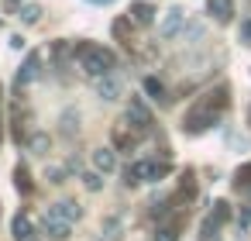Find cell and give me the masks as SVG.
I'll use <instances>...</instances> for the list:
<instances>
[{
  "mask_svg": "<svg viewBox=\"0 0 251 241\" xmlns=\"http://www.w3.org/2000/svg\"><path fill=\"white\" fill-rule=\"evenodd\" d=\"M227 107V90L220 86V90H213V93H206L189 114H186V121H182V128L189 131V134H200V131H206L217 117H220V110Z\"/></svg>",
  "mask_w": 251,
  "mask_h": 241,
  "instance_id": "cell-1",
  "label": "cell"
},
{
  "mask_svg": "<svg viewBox=\"0 0 251 241\" xmlns=\"http://www.w3.org/2000/svg\"><path fill=\"white\" fill-rule=\"evenodd\" d=\"M76 59H79V66H83V73H86V76H97V80L114 69V55H110L107 49H100V45H90V42L76 45Z\"/></svg>",
  "mask_w": 251,
  "mask_h": 241,
  "instance_id": "cell-2",
  "label": "cell"
},
{
  "mask_svg": "<svg viewBox=\"0 0 251 241\" xmlns=\"http://www.w3.org/2000/svg\"><path fill=\"white\" fill-rule=\"evenodd\" d=\"M127 121L138 128V131H148L151 128V110L138 100V97H131V107H127Z\"/></svg>",
  "mask_w": 251,
  "mask_h": 241,
  "instance_id": "cell-3",
  "label": "cell"
},
{
  "mask_svg": "<svg viewBox=\"0 0 251 241\" xmlns=\"http://www.w3.org/2000/svg\"><path fill=\"white\" fill-rule=\"evenodd\" d=\"M45 231L55 238V241H66L69 238V231H73V220H66V217H59V214H45Z\"/></svg>",
  "mask_w": 251,
  "mask_h": 241,
  "instance_id": "cell-4",
  "label": "cell"
},
{
  "mask_svg": "<svg viewBox=\"0 0 251 241\" xmlns=\"http://www.w3.org/2000/svg\"><path fill=\"white\" fill-rule=\"evenodd\" d=\"M38 73H42V55H38V52H31V55L25 59V66H21V73H18V86L35 83V80H38Z\"/></svg>",
  "mask_w": 251,
  "mask_h": 241,
  "instance_id": "cell-5",
  "label": "cell"
},
{
  "mask_svg": "<svg viewBox=\"0 0 251 241\" xmlns=\"http://www.w3.org/2000/svg\"><path fill=\"white\" fill-rule=\"evenodd\" d=\"M121 90H124V86H121V80H117L114 73L100 76V83H97V97H100V100H107V104H110V100H117V97H121Z\"/></svg>",
  "mask_w": 251,
  "mask_h": 241,
  "instance_id": "cell-6",
  "label": "cell"
},
{
  "mask_svg": "<svg viewBox=\"0 0 251 241\" xmlns=\"http://www.w3.org/2000/svg\"><path fill=\"white\" fill-rule=\"evenodd\" d=\"M155 7L151 4H145V0H138V4H131V11H127V18L134 21V25H141V28H148V25H155Z\"/></svg>",
  "mask_w": 251,
  "mask_h": 241,
  "instance_id": "cell-7",
  "label": "cell"
},
{
  "mask_svg": "<svg viewBox=\"0 0 251 241\" xmlns=\"http://www.w3.org/2000/svg\"><path fill=\"white\" fill-rule=\"evenodd\" d=\"M182 21H186V14H182L179 7H172V11L165 14V21L158 25V35H162V38H172V35H179V28H182Z\"/></svg>",
  "mask_w": 251,
  "mask_h": 241,
  "instance_id": "cell-8",
  "label": "cell"
},
{
  "mask_svg": "<svg viewBox=\"0 0 251 241\" xmlns=\"http://www.w3.org/2000/svg\"><path fill=\"white\" fill-rule=\"evenodd\" d=\"M206 14H213L217 21H230L234 18V0H206Z\"/></svg>",
  "mask_w": 251,
  "mask_h": 241,
  "instance_id": "cell-9",
  "label": "cell"
},
{
  "mask_svg": "<svg viewBox=\"0 0 251 241\" xmlns=\"http://www.w3.org/2000/svg\"><path fill=\"white\" fill-rule=\"evenodd\" d=\"M93 169H100V172H114V169H117V155H114V148H97V152H93Z\"/></svg>",
  "mask_w": 251,
  "mask_h": 241,
  "instance_id": "cell-10",
  "label": "cell"
},
{
  "mask_svg": "<svg viewBox=\"0 0 251 241\" xmlns=\"http://www.w3.org/2000/svg\"><path fill=\"white\" fill-rule=\"evenodd\" d=\"M52 214L66 217V220H79V217H83V207H79L76 200H59V203L52 207Z\"/></svg>",
  "mask_w": 251,
  "mask_h": 241,
  "instance_id": "cell-11",
  "label": "cell"
},
{
  "mask_svg": "<svg viewBox=\"0 0 251 241\" xmlns=\"http://www.w3.org/2000/svg\"><path fill=\"white\" fill-rule=\"evenodd\" d=\"M11 231H14V238H18V241H28V238L35 234V227H31V217L18 214V217L11 220Z\"/></svg>",
  "mask_w": 251,
  "mask_h": 241,
  "instance_id": "cell-12",
  "label": "cell"
},
{
  "mask_svg": "<svg viewBox=\"0 0 251 241\" xmlns=\"http://www.w3.org/2000/svg\"><path fill=\"white\" fill-rule=\"evenodd\" d=\"M18 18H21L25 25H38V21H42V7H38V4H25Z\"/></svg>",
  "mask_w": 251,
  "mask_h": 241,
  "instance_id": "cell-13",
  "label": "cell"
},
{
  "mask_svg": "<svg viewBox=\"0 0 251 241\" xmlns=\"http://www.w3.org/2000/svg\"><path fill=\"white\" fill-rule=\"evenodd\" d=\"M14 186H18L21 193H31V179H28V169H25V165L14 169Z\"/></svg>",
  "mask_w": 251,
  "mask_h": 241,
  "instance_id": "cell-14",
  "label": "cell"
},
{
  "mask_svg": "<svg viewBox=\"0 0 251 241\" xmlns=\"http://www.w3.org/2000/svg\"><path fill=\"white\" fill-rule=\"evenodd\" d=\"M145 93H148L151 100H158V97L165 93V86H162V83H158L155 76H148V80H145Z\"/></svg>",
  "mask_w": 251,
  "mask_h": 241,
  "instance_id": "cell-15",
  "label": "cell"
},
{
  "mask_svg": "<svg viewBox=\"0 0 251 241\" xmlns=\"http://www.w3.org/2000/svg\"><path fill=\"white\" fill-rule=\"evenodd\" d=\"M62 131H66V134H73V131H79V114H73V110H66V114H62Z\"/></svg>",
  "mask_w": 251,
  "mask_h": 241,
  "instance_id": "cell-16",
  "label": "cell"
},
{
  "mask_svg": "<svg viewBox=\"0 0 251 241\" xmlns=\"http://www.w3.org/2000/svg\"><path fill=\"white\" fill-rule=\"evenodd\" d=\"M83 186H86L90 193H97V189H103V179H100V169H97V172H86V176H83Z\"/></svg>",
  "mask_w": 251,
  "mask_h": 241,
  "instance_id": "cell-17",
  "label": "cell"
},
{
  "mask_svg": "<svg viewBox=\"0 0 251 241\" xmlns=\"http://www.w3.org/2000/svg\"><path fill=\"white\" fill-rule=\"evenodd\" d=\"M31 152L49 155V134H35V138H31Z\"/></svg>",
  "mask_w": 251,
  "mask_h": 241,
  "instance_id": "cell-18",
  "label": "cell"
},
{
  "mask_svg": "<svg viewBox=\"0 0 251 241\" xmlns=\"http://www.w3.org/2000/svg\"><path fill=\"white\" fill-rule=\"evenodd\" d=\"M155 241H176V227H162V231L155 234Z\"/></svg>",
  "mask_w": 251,
  "mask_h": 241,
  "instance_id": "cell-19",
  "label": "cell"
},
{
  "mask_svg": "<svg viewBox=\"0 0 251 241\" xmlns=\"http://www.w3.org/2000/svg\"><path fill=\"white\" fill-rule=\"evenodd\" d=\"M241 42H244V45H251V21H244V25H241Z\"/></svg>",
  "mask_w": 251,
  "mask_h": 241,
  "instance_id": "cell-20",
  "label": "cell"
},
{
  "mask_svg": "<svg viewBox=\"0 0 251 241\" xmlns=\"http://www.w3.org/2000/svg\"><path fill=\"white\" fill-rule=\"evenodd\" d=\"M114 35L124 38V35H127V21H117V25H114Z\"/></svg>",
  "mask_w": 251,
  "mask_h": 241,
  "instance_id": "cell-21",
  "label": "cell"
},
{
  "mask_svg": "<svg viewBox=\"0 0 251 241\" xmlns=\"http://www.w3.org/2000/svg\"><path fill=\"white\" fill-rule=\"evenodd\" d=\"M237 183H251V165H244V169L237 172Z\"/></svg>",
  "mask_w": 251,
  "mask_h": 241,
  "instance_id": "cell-22",
  "label": "cell"
},
{
  "mask_svg": "<svg viewBox=\"0 0 251 241\" xmlns=\"http://www.w3.org/2000/svg\"><path fill=\"white\" fill-rule=\"evenodd\" d=\"M11 49H18V52H21V49H25V38H21V35H11Z\"/></svg>",
  "mask_w": 251,
  "mask_h": 241,
  "instance_id": "cell-23",
  "label": "cell"
},
{
  "mask_svg": "<svg viewBox=\"0 0 251 241\" xmlns=\"http://www.w3.org/2000/svg\"><path fill=\"white\" fill-rule=\"evenodd\" d=\"M90 4H114V0H90Z\"/></svg>",
  "mask_w": 251,
  "mask_h": 241,
  "instance_id": "cell-24",
  "label": "cell"
},
{
  "mask_svg": "<svg viewBox=\"0 0 251 241\" xmlns=\"http://www.w3.org/2000/svg\"><path fill=\"white\" fill-rule=\"evenodd\" d=\"M28 241H35V238H28Z\"/></svg>",
  "mask_w": 251,
  "mask_h": 241,
  "instance_id": "cell-25",
  "label": "cell"
}]
</instances>
